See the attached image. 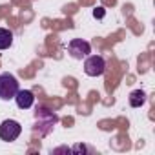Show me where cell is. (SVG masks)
I'll use <instances>...</instances> for the list:
<instances>
[{
    "instance_id": "cell-1",
    "label": "cell",
    "mask_w": 155,
    "mask_h": 155,
    "mask_svg": "<svg viewBox=\"0 0 155 155\" xmlns=\"http://www.w3.org/2000/svg\"><path fill=\"white\" fill-rule=\"evenodd\" d=\"M20 90L17 77L11 73H2L0 75V101H11L15 99L17 91Z\"/></svg>"
},
{
    "instance_id": "cell-2",
    "label": "cell",
    "mask_w": 155,
    "mask_h": 155,
    "mask_svg": "<svg viewBox=\"0 0 155 155\" xmlns=\"http://www.w3.org/2000/svg\"><path fill=\"white\" fill-rule=\"evenodd\" d=\"M22 133V126L18 120H13V119H6L2 124H0V139L6 140V142H11V140H17Z\"/></svg>"
},
{
    "instance_id": "cell-3",
    "label": "cell",
    "mask_w": 155,
    "mask_h": 155,
    "mask_svg": "<svg viewBox=\"0 0 155 155\" xmlns=\"http://www.w3.org/2000/svg\"><path fill=\"white\" fill-rule=\"evenodd\" d=\"M106 71V62L101 55H88L84 60V73L88 77H101Z\"/></svg>"
},
{
    "instance_id": "cell-4",
    "label": "cell",
    "mask_w": 155,
    "mask_h": 155,
    "mask_svg": "<svg viewBox=\"0 0 155 155\" xmlns=\"http://www.w3.org/2000/svg\"><path fill=\"white\" fill-rule=\"evenodd\" d=\"M68 51L75 60H82L91 53V46H90V42H86L82 38H73L68 44Z\"/></svg>"
},
{
    "instance_id": "cell-5",
    "label": "cell",
    "mask_w": 155,
    "mask_h": 155,
    "mask_svg": "<svg viewBox=\"0 0 155 155\" xmlns=\"http://www.w3.org/2000/svg\"><path fill=\"white\" fill-rule=\"evenodd\" d=\"M15 101H17V106L20 110H29L35 102V95L29 90H18L17 95H15Z\"/></svg>"
},
{
    "instance_id": "cell-6",
    "label": "cell",
    "mask_w": 155,
    "mask_h": 155,
    "mask_svg": "<svg viewBox=\"0 0 155 155\" xmlns=\"http://www.w3.org/2000/svg\"><path fill=\"white\" fill-rule=\"evenodd\" d=\"M146 102V93L142 90H135L130 93V106L131 108H140Z\"/></svg>"
},
{
    "instance_id": "cell-7",
    "label": "cell",
    "mask_w": 155,
    "mask_h": 155,
    "mask_svg": "<svg viewBox=\"0 0 155 155\" xmlns=\"http://www.w3.org/2000/svg\"><path fill=\"white\" fill-rule=\"evenodd\" d=\"M13 44V33L8 28H0V49H8Z\"/></svg>"
},
{
    "instance_id": "cell-8",
    "label": "cell",
    "mask_w": 155,
    "mask_h": 155,
    "mask_svg": "<svg viewBox=\"0 0 155 155\" xmlns=\"http://www.w3.org/2000/svg\"><path fill=\"white\" fill-rule=\"evenodd\" d=\"M93 17H95V18H102V17H104V9H102V8L95 9V11H93Z\"/></svg>"
}]
</instances>
